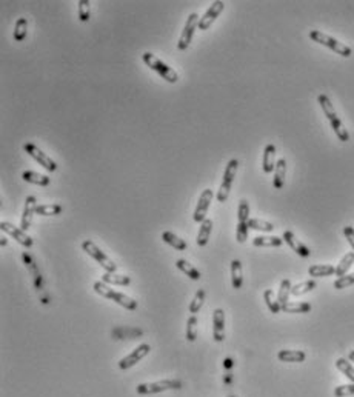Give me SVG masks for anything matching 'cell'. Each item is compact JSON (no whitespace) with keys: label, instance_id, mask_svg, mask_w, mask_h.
I'll use <instances>...</instances> for the list:
<instances>
[{"label":"cell","instance_id":"1","mask_svg":"<svg viewBox=\"0 0 354 397\" xmlns=\"http://www.w3.org/2000/svg\"><path fill=\"white\" fill-rule=\"evenodd\" d=\"M318 102H319V105H321L324 114H325L327 119L330 120V125H331L334 134L338 136V139H339L341 142H348V140H350V134H348L347 128L344 126L342 120L338 117V114H336V111H334V106H333L331 100L328 99V96L321 94V96L318 97Z\"/></svg>","mask_w":354,"mask_h":397},{"label":"cell","instance_id":"2","mask_svg":"<svg viewBox=\"0 0 354 397\" xmlns=\"http://www.w3.org/2000/svg\"><path fill=\"white\" fill-rule=\"evenodd\" d=\"M94 291H96L99 296H102V297H105V299H108V300H113V302H116L117 305H120V307H123V308H126V310H129V311L137 310V302H136L134 299H131L129 296H126V294H123V293H119V291L113 290L108 283H105V282H102V280H97V282L94 283Z\"/></svg>","mask_w":354,"mask_h":397},{"label":"cell","instance_id":"3","mask_svg":"<svg viewBox=\"0 0 354 397\" xmlns=\"http://www.w3.org/2000/svg\"><path fill=\"white\" fill-rule=\"evenodd\" d=\"M182 382L176 379H165V381H157L151 384H140L136 387V393L142 396H151V394H159L163 391H171V390H180Z\"/></svg>","mask_w":354,"mask_h":397},{"label":"cell","instance_id":"4","mask_svg":"<svg viewBox=\"0 0 354 397\" xmlns=\"http://www.w3.org/2000/svg\"><path fill=\"white\" fill-rule=\"evenodd\" d=\"M310 39H311L313 42H316V43H321V45H324V46H328L330 49H333L336 54H339V55H342V57H350V55L353 54V51H351L350 46L344 45L342 42L336 40L334 37H330V35H327V34H324V32H321V31H318V29L310 31Z\"/></svg>","mask_w":354,"mask_h":397},{"label":"cell","instance_id":"5","mask_svg":"<svg viewBox=\"0 0 354 397\" xmlns=\"http://www.w3.org/2000/svg\"><path fill=\"white\" fill-rule=\"evenodd\" d=\"M142 59H143V62L146 63V66H150L151 69H154L156 72H159V74L162 75V79H165L166 82L176 83V82L179 80L177 72H176L173 68H170L165 62H162L159 57H156L154 54H151V52H143V54H142Z\"/></svg>","mask_w":354,"mask_h":397},{"label":"cell","instance_id":"6","mask_svg":"<svg viewBox=\"0 0 354 397\" xmlns=\"http://www.w3.org/2000/svg\"><path fill=\"white\" fill-rule=\"evenodd\" d=\"M82 250H83L88 256H91L97 263H100V267H102L106 273H116V271H117V265H116L94 242H91V240H83V242H82Z\"/></svg>","mask_w":354,"mask_h":397},{"label":"cell","instance_id":"7","mask_svg":"<svg viewBox=\"0 0 354 397\" xmlns=\"http://www.w3.org/2000/svg\"><path fill=\"white\" fill-rule=\"evenodd\" d=\"M237 168H239V160L231 159L228 162L227 168H225V173H223V179H222V183H220V188H219V193H217V202H220V203L227 202V199L230 196V191H231V185H233L236 173H237Z\"/></svg>","mask_w":354,"mask_h":397},{"label":"cell","instance_id":"8","mask_svg":"<svg viewBox=\"0 0 354 397\" xmlns=\"http://www.w3.org/2000/svg\"><path fill=\"white\" fill-rule=\"evenodd\" d=\"M23 149H25V153L28 154V156H31L39 165H42L46 171H55L57 169V163L49 157V156H46L39 146H35L34 143H25L23 145Z\"/></svg>","mask_w":354,"mask_h":397},{"label":"cell","instance_id":"9","mask_svg":"<svg viewBox=\"0 0 354 397\" xmlns=\"http://www.w3.org/2000/svg\"><path fill=\"white\" fill-rule=\"evenodd\" d=\"M199 15L196 14V12H191L190 14V17L187 18V23H185V26H183V31H182V34H180V39H179V43H177V48L180 49V51H185L188 46H190V43H191V39H193V34H194V31L199 28Z\"/></svg>","mask_w":354,"mask_h":397},{"label":"cell","instance_id":"10","mask_svg":"<svg viewBox=\"0 0 354 397\" xmlns=\"http://www.w3.org/2000/svg\"><path fill=\"white\" fill-rule=\"evenodd\" d=\"M151 351V347L148 344H142L139 345L136 350H133V353H129L128 356H125L123 359H120L119 362V368L120 370H129L134 365H137L143 357H146Z\"/></svg>","mask_w":354,"mask_h":397},{"label":"cell","instance_id":"11","mask_svg":"<svg viewBox=\"0 0 354 397\" xmlns=\"http://www.w3.org/2000/svg\"><path fill=\"white\" fill-rule=\"evenodd\" d=\"M213 197H214L213 190L207 188V190L202 191V194H200V197H199V202H197V206H196V210H194V216H193L194 222H197V223L200 222V223H202V222L207 219L208 208H210V205H211V202H213Z\"/></svg>","mask_w":354,"mask_h":397},{"label":"cell","instance_id":"12","mask_svg":"<svg viewBox=\"0 0 354 397\" xmlns=\"http://www.w3.org/2000/svg\"><path fill=\"white\" fill-rule=\"evenodd\" d=\"M0 230L3 233H6L9 237H12L14 240H17L22 247H25V248H31L32 247V239L22 228H17V226H14L9 222H0Z\"/></svg>","mask_w":354,"mask_h":397},{"label":"cell","instance_id":"13","mask_svg":"<svg viewBox=\"0 0 354 397\" xmlns=\"http://www.w3.org/2000/svg\"><path fill=\"white\" fill-rule=\"evenodd\" d=\"M223 8H225V3H223L222 0H216V2L208 8V11L205 12V15L200 17V20H199V29H200V31H207V29L216 22V18L220 15V12L223 11Z\"/></svg>","mask_w":354,"mask_h":397},{"label":"cell","instance_id":"14","mask_svg":"<svg viewBox=\"0 0 354 397\" xmlns=\"http://www.w3.org/2000/svg\"><path fill=\"white\" fill-rule=\"evenodd\" d=\"M213 337L216 342L225 341V311L216 308L213 313Z\"/></svg>","mask_w":354,"mask_h":397},{"label":"cell","instance_id":"15","mask_svg":"<svg viewBox=\"0 0 354 397\" xmlns=\"http://www.w3.org/2000/svg\"><path fill=\"white\" fill-rule=\"evenodd\" d=\"M35 208H37V200L34 196H28L25 200V206H23V214H22V220H20V228L26 233L28 228L31 226L32 217L35 214Z\"/></svg>","mask_w":354,"mask_h":397},{"label":"cell","instance_id":"16","mask_svg":"<svg viewBox=\"0 0 354 397\" xmlns=\"http://www.w3.org/2000/svg\"><path fill=\"white\" fill-rule=\"evenodd\" d=\"M282 239H284V242H285L297 256H301V257H310V256H311L310 248H308L307 245H304L299 239H296V236H294L291 231H285L284 236H282Z\"/></svg>","mask_w":354,"mask_h":397},{"label":"cell","instance_id":"17","mask_svg":"<svg viewBox=\"0 0 354 397\" xmlns=\"http://www.w3.org/2000/svg\"><path fill=\"white\" fill-rule=\"evenodd\" d=\"M276 146L273 143H268L265 146V151H264V160H262V168H264V173L270 174L276 169Z\"/></svg>","mask_w":354,"mask_h":397},{"label":"cell","instance_id":"18","mask_svg":"<svg viewBox=\"0 0 354 397\" xmlns=\"http://www.w3.org/2000/svg\"><path fill=\"white\" fill-rule=\"evenodd\" d=\"M277 359L287 364H301L307 359V354L301 350H281L277 353Z\"/></svg>","mask_w":354,"mask_h":397},{"label":"cell","instance_id":"19","mask_svg":"<svg viewBox=\"0 0 354 397\" xmlns=\"http://www.w3.org/2000/svg\"><path fill=\"white\" fill-rule=\"evenodd\" d=\"M285 174H287V160L279 159L277 163H276L274 179H273V185H274L276 190H281L285 185Z\"/></svg>","mask_w":354,"mask_h":397},{"label":"cell","instance_id":"20","mask_svg":"<svg viewBox=\"0 0 354 397\" xmlns=\"http://www.w3.org/2000/svg\"><path fill=\"white\" fill-rule=\"evenodd\" d=\"M211 231H213V220H211V219H205V220L200 223L196 243H197L199 247H205V245L208 243V240H210Z\"/></svg>","mask_w":354,"mask_h":397},{"label":"cell","instance_id":"21","mask_svg":"<svg viewBox=\"0 0 354 397\" xmlns=\"http://www.w3.org/2000/svg\"><path fill=\"white\" fill-rule=\"evenodd\" d=\"M282 243H284V239L276 236H259L253 240V245L260 248H277Z\"/></svg>","mask_w":354,"mask_h":397},{"label":"cell","instance_id":"22","mask_svg":"<svg viewBox=\"0 0 354 397\" xmlns=\"http://www.w3.org/2000/svg\"><path fill=\"white\" fill-rule=\"evenodd\" d=\"M244 283V276H242V262L234 259L231 262V285L234 290H240Z\"/></svg>","mask_w":354,"mask_h":397},{"label":"cell","instance_id":"23","mask_svg":"<svg viewBox=\"0 0 354 397\" xmlns=\"http://www.w3.org/2000/svg\"><path fill=\"white\" fill-rule=\"evenodd\" d=\"M22 179L28 183H34V185H39V186H48L49 182H51V179L48 176H43V174H39V173H34V171H23Z\"/></svg>","mask_w":354,"mask_h":397},{"label":"cell","instance_id":"24","mask_svg":"<svg viewBox=\"0 0 354 397\" xmlns=\"http://www.w3.org/2000/svg\"><path fill=\"white\" fill-rule=\"evenodd\" d=\"M102 282L108 285H119V287H126L131 283V279L125 274H117V273H105L102 276Z\"/></svg>","mask_w":354,"mask_h":397},{"label":"cell","instance_id":"25","mask_svg":"<svg viewBox=\"0 0 354 397\" xmlns=\"http://www.w3.org/2000/svg\"><path fill=\"white\" fill-rule=\"evenodd\" d=\"M162 240H163L165 243H168L170 247H173L174 250H179V251H183V250L188 248L187 242H185L183 239L177 237V236H176L174 233H171V231L162 233Z\"/></svg>","mask_w":354,"mask_h":397},{"label":"cell","instance_id":"26","mask_svg":"<svg viewBox=\"0 0 354 397\" xmlns=\"http://www.w3.org/2000/svg\"><path fill=\"white\" fill-rule=\"evenodd\" d=\"M282 311L290 314H305L311 311V305L308 302H288L282 307Z\"/></svg>","mask_w":354,"mask_h":397},{"label":"cell","instance_id":"27","mask_svg":"<svg viewBox=\"0 0 354 397\" xmlns=\"http://www.w3.org/2000/svg\"><path fill=\"white\" fill-rule=\"evenodd\" d=\"M176 267L183 273V274H187L190 279H193V280H199L202 276H200V271L196 268V267H193L188 260H185V259H179L177 262H176Z\"/></svg>","mask_w":354,"mask_h":397},{"label":"cell","instance_id":"28","mask_svg":"<svg viewBox=\"0 0 354 397\" xmlns=\"http://www.w3.org/2000/svg\"><path fill=\"white\" fill-rule=\"evenodd\" d=\"M308 274L311 277H328L336 274V268L333 265H313L308 268Z\"/></svg>","mask_w":354,"mask_h":397},{"label":"cell","instance_id":"29","mask_svg":"<svg viewBox=\"0 0 354 397\" xmlns=\"http://www.w3.org/2000/svg\"><path fill=\"white\" fill-rule=\"evenodd\" d=\"M336 368L347 377L350 379V382L354 384V367L351 365L350 359H345V357H341L336 361Z\"/></svg>","mask_w":354,"mask_h":397},{"label":"cell","instance_id":"30","mask_svg":"<svg viewBox=\"0 0 354 397\" xmlns=\"http://www.w3.org/2000/svg\"><path fill=\"white\" fill-rule=\"evenodd\" d=\"M354 263V251H350V253H347L344 257H342V260L339 262V265L336 267V276H339V277H342V276H345L347 274V271L351 268V265Z\"/></svg>","mask_w":354,"mask_h":397},{"label":"cell","instance_id":"31","mask_svg":"<svg viewBox=\"0 0 354 397\" xmlns=\"http://www.w3.org/2000/svg\"><path fill=\"white\" fill-rule=\"evenodd\" d=\"M291 288H293V285H291V282L288 279H284L281 282V288H279V294H277V300H279L281 307L288 304L290 294H291Z\"/></svg>","mask_w":354,"mask_h":397},{"label":"cell","instance_id":"32","mask_svg":"<svg viewBox=\"0 0 354 397\" xmlns=\"http://www.w3.org/2000/svg\"><path fill=\"white\" fill-rule=\"evenodd\" d=\"M264 299H265V304H267L268 310H270L273 314H277V313L282 311V307H281L279 300L276 299V296H274V293H273L271 290H267V291L264 293Z\"/></svg>","mask_w":354,"mask_h":397},{"label":"cell","instance_id":"33","mask_svg":"<svg viewBox=\"0 0 354 397\" xmlns=\"http://www.w3.org/2000/svg\"><path fill=\"white\" fill-rule=\"evenodd\" d=\"M248 228L250 230H256V231H264V233H271L274 231V225L260 219H250L248 220Z\"/></svg>","mask_w":354,"mask_h":397},{"label":"cell","instance_id":"34","mask_svg":"<svg viewBox=\"0 0 354 397\" xmlns=\"http://www.w3.org/2000/svg\"><path fill=\"white\" fill-rule=\"evenodd\" d=\"M316 282L314 280H307V282H302V283H299V285H294L293 288H291V294L293 296H296V297H299V296H304V294H307V293H310V291H313L314 288H316Z\"/></svg>","mask_w":354,"mask_h":397},{"label":"cell","instance_id":"35","mask_svg":"<svg viewBox=\"0 0 354 397\" xmlns=\"http://www.w3.org/2000/svg\"><path fill=\"white\" fill-rule=\"evenodd\" d=\"M26 31H28V22H26L25 17H20L15 22V26H14V40L22 42L26 37Z\"/></svg>","mask_w":354,"mask_h":397},{"label":"cell","instance_id":"36","mask_svg":"<svg viewBox=\"0 0 354 397\" xmlns=\"http://www.w3.org/2000/svg\"><path fill=\"white\" fill-rule=\"evenodd\" d=\"M62 213V206L57 203L52 205H37L35 208V214L37 216H57Z\"/></svg>","mask_w":354,"mask_h":397},{"label":"cell","instance_id":"37","mask_svg":"<svg viewBox=\"0 0 354 397\" xmlns=\"http://www.w3.org/2000/svg\"><path fill=\"white\" fill-rule=\"evenodd\" d=\"M203 302H205V291L203 290H197L196 294H194V299L190 304V313L193 316H196L200 311V308L203 307Z\"/></svg>","mask_w":354,"mask_h":397},{"label":"cell","instance_id":"38","mask_svg":"<svg viewBox=\"0 0 354 397\" xmlns=\"http://www.w3.org/2000/svg\"><path fill=\"white\" fill-rule=\"evenodd\" d=\"M197 317L191 314V317L187 320V341L194 342L197 339Z\"/></svg>","mask_w":354,"mask_h":397},{"label":"cell","instance_id":"39","mask_svg":"<svg viewBox=\"0 0 354 397\" xmlns=\"http://www.w3.org/2000/svg\"><path fill=\"white\" fill-rule=\"evenodd\" d=\"M248 220H250V205L245 199H242L237 210V223H248Z\"/></svg>","mask_w":354,"mask_h":397},{"label":"cell","instance_id":"40","mask_svg":"<svg viewBox=\"0 0 354 397\" xmlns=\"http://www.w3.org/2000/svg\"><path fill=\"white\" fill-rule=\"evenodd\" d=\"M77 5H79V11H77L79 12V18L82 22H88L91 18V8H89L91 2L89 0H79Z\"/></svg>","mask_w":354,"mask_h":397},{"label":"cell","instance_id":"41","mask_svg":"<svg viewBox=\"0 0 354 397\" xmlns=\"http://www.w3.org/2000/svg\"><path fill=\"white\" fill-rule=\"evenodd\" d=\"M350 285H354V273H351V274H345V276L339 277V279L334 282V288H336V290H344V288H348Z\"/></svg>","mask_w":354,"mask_h":397},{"label":"cell","instance_id":"42","mask_svg":"<svg viewBox=\"0 0 354 397\" xmlns=\"http://www.w3.org/2000/svg\"><path fill=\"white\" fill-rule=\"evenodd\" d=\"M248 223H237V230H236V239L239 243H245L248 239Z\"/></svg>","mask_w":354,"mask_h":397},{"label":"cell","instance_id":"43","mask_svg":"<svg viewBox=\"0 0 354 397\" xmlns=\"http://www.w3.org/2000/svg\"><path fill=\"white\" fill-rule=\"evenodd\" d=\"M334 396L336 397H348L354 396V384L350 385H341L334 390Z\"/></svg>","mask_w":354,"mask_h":397},{"label":"cell","instance_id":"44","mask_svg":"<svg viewBox=\"0 0 354 397\" xmlns=\"http://www.w3.org/2000/svg\"><path fill=\"white\" fill-rule=\"evenodd\" d=\"M344 234H345V237H347L348 243L351 245V248H353V251H354V228L353 226H345V228H344Z\"/></svg>","mask_w":354,"mask_h":397},{"label":"cell","instance_id":"45","mask_svg":"<svg viewBox=\"0 0 354 397\" xmlns=\"http://www.w3.org/2000/svg\"><path fill=\"white\" fill-rule=\"evenodd\" d=\"M348 359H350V362H354V350L353 351H350V354H348Z\"/></svg>","mask_w":354,"mask_h":397}]
</instances>
